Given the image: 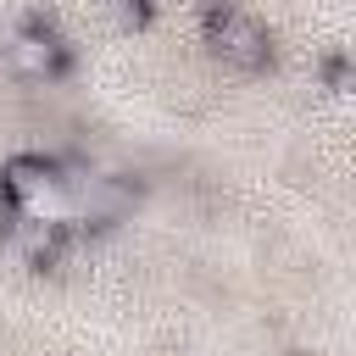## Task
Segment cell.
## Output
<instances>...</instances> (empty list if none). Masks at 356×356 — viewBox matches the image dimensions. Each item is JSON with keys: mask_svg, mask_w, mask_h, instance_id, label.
<instances>
[{"mask_svg": "<svg viewBox=\"0 0 356 356\" xmlns=\"http://www.w3.org/2000/svg\"><path fill=\"white\" fill-rule=\"evenodd\" d=\"M206 39H211V50H217L222 61H234V67H245V72L267 67V56H273L267 28H261L250 11L222 6V0H211V6H206Z\"/></svg>", "mask_w": 356, "mask_h": 356, "instance_id": "cell-1", "label": "cell"}, {"mask_svg": "<svg viewBox=\"0 0 356 356\" xmlns=\"http://www.w3.org/2000/svg\"><path fill=\"white\" fill-rule=\"evenodd\" d=\"M56 189V167L44 161V156H17V161H6V172H0V200L6 206H17V211H28L39 195H50Z\"/></svg>", "mask_w": 356, "mask_h": 356, "instance_id": "cell-3", "label": "cell"}, {"mask_svg": "<svg viewBox=\"0 0 356 356\" xmlns=\"http://www.w3.org/2000/svg\"><path fill=\"white\" fill-rule=\"evenodd\" d=\"M111 6H117V22H122V28L150 22V0H111Z\"/></svg>", "mask_w": 356, "mask_h": 356, "instance_id": "cell-4", "label": "cell"}, {"mask_svg": "<svg viewBox=\"0 0 356 356\" xmlns=\"http://www.w3.org/2000/svg\"><path fill=\"white\" fill-rule=\"evenodd\" d=\"M6 61H11L22 78H56V72H67V50H61V39L44 33V28H22V33H11Z\"/></svg>", "mask_w": 356, "mask_h": 356, "instance_id": "cell-2", "label": "cell"}]
</instances>
